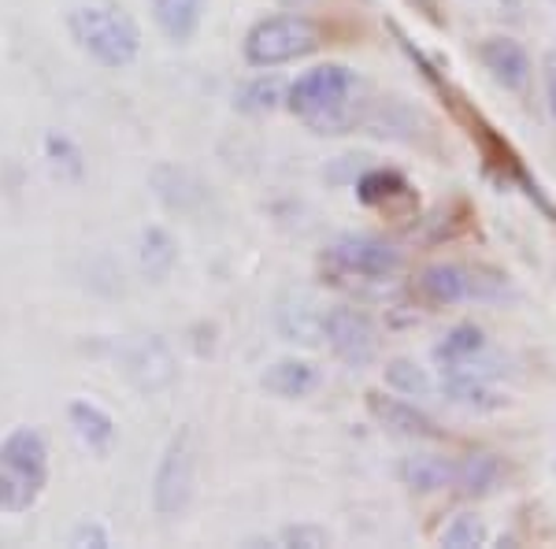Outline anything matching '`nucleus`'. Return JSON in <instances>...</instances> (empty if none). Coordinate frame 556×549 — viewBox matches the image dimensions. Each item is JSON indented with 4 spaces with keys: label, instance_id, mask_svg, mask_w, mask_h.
Wrapping results in <instances>:
<instances>
[{
    "label": "nucleus",
    "instance_id": "nucleus-1",
    "mask_svg": "<svg viewBox=\"0 0 556 549\" xmlns=\"http://www.w3.org/2000/svg\"><path fill=\"white\" fill-rule=\"evenodd\" d=\"M356 93V75L342 64H323L304 71L286 93L293 115H301L312 130L319 134H342L349 123V104Z\"/></svg>",
    "mask_w": 556,
    "mask_h": 549
},
{
    "label": "nucleus",
    "instance_id": "nucleus-2",
    "mask_svg": "<svg viewBox=\"0 0 556 549\" xmlns=\"http://www.w3.org/2000/svg\"><path fill=\"white\" fill-rule=\"evenodd\" d=\"M71 38L78 41V49L89 60H97L101 67H127L138 60L141 52V30L123 8L115 4H83L71 12Z\"/></svg>",
    "mask_w": 556,
    "mask_h": 549
},
{
    "label": "nucleus",
    "instance_id": "nucleus-3",
    "mask_svg": "<svg viewBox=\"0 0 556 549\" xmlns=\"http://www.w3.org/2000/svg\"><path fill=\"white\" fill-rule=\"evenodd\" d=\"M323 45V30L308 15H271L260 20L253 30L245 34V60L253 67H282L293 60H304Z\"/></svg>",
    "mask_w": 556,
    "mask_h": 549
},
{
    "label": "nucleus",
    "instance_id": "nucleus-4",
    "mask_svg": "<svg viewBox=\"0 0 556 549\" xmlns=\"http://www.w3.org/2000/svg\"><path fill=\"white\" fill-rule=\"evenodd\" d=\"M193 483H197V453H193V435L182 431L167 442L164 457H160L156 479H152V509L156 516L175 520L190 509L193 501Z\"/></svg>",
    "mask_w": 556,
    "mask_h": 549
},
{
    "label": "nucleus",
    "instance_id": "nucleus-5",
    "mask_svg": "<svg viewBox=\"0 0 556 549\" xmlns=\"http://www.w3.org/2000/svg\"><path fill=\"white\" fill-rule=\"evenodd\" d=\"M323 338L334 349V357L345 360L349 367H367L379 357V330H375L371 316L361 309H349V304L327 309V316H323Z\"/></svg>",
    "mask_w": 556,
    "mask_h": 549
},
{
    "label": "nucleus",
    "instance_id": "nucleus-6",
    "mask_svg": "<svg viewBox=\"0 0 556 549\" xmlns=\"http://www.w3.org/2000/svg\"><path fill=\"white\" fill-rule=\"evenodd\" d=\"M330 260L342 267L345 275H356V278H390L401 272L405 257L393 241L379 238V234H345L330 246Z\"/></svg>",
    "mask_w": 556,
    "mask_h": 549
},
{
    "label": "nucleus",
    "instance_id": "nucleus-7",
    "mask_svg": "<svg viewBox=\"0 0 556 549\" xmlns=\"http://www.w3.org/2000/svg\"><path fill=\"white\" fill-rule=\"evenodd\" d=\"M123 372H127V379L138 386L141 394H156L175 383L178 367H175L172 346L160 335H149L127 346V353H123Z\"/></svg>",
    "mask_w": 556,
    "mask_h": 549
},
{
    "label": "nucleus",
    "instance_id": "nucleus-8",
    "mask_svg": "<svg viewBox=\"0 0 556 549\" xmlns=\"http://www.w3.org/2000/svg\"><path fill=\"white\" fill-rule=\"evenodd\" d=\"M479 60L482 67L490 71V78L497 83L501 89H508V93H523L527 86H531V57H527V49L519 45L516 38H508V34H493L479 45Z\"/></svg>",
    "mask_w": 556,
    "mask_h": 549
},
{
    "label": "nucleus",
    "instance_id": "nucleus-9",
    "mask_svg": "<svg viewBox=\"0 0 556 549\" xmlns=\"http://www.w3.org/2000/svg\"><path fill=\"white\" fill-rule=\"evenodd\" d=\"M416 290L427 304H434V309H450V304L479 297L482 278L464 264H430L424 267V275H419Z\"/></svg>",
    "mask_w": 556,
    "mask_h": 549
},
{
    "label": "nucleus",
    "instance_id": "nucleus-10",
    "mask_svg": "<svg viewBox=\"0 0 556 549\" xmlns=\"http://www.w3.org/2000/svg\"><path fill=\"white\" fill-rule=\"evenodd\" d=\"M367 409H371V416L379 420L386 431H393V435H401V438H442V427L412 401L386 398V394L371 390L367 394Z\"/></svg>",
    "mask_w": 556,
    "mask_h": 549
},
{
    "label": "nucleus",
    "instance_id": "nucleus-11",
    "mask_svg": "<svg viewBox=\"0 0 556 549\" xmlns=\"http://www.w3.org/2000/svg\"><path fill=\"white\" fill-rule=\"evenodd\" d=\"M323 316L327 309H319V301L304 290H290L278 301V330H282L286 341H301V346H316L323 338Z\"/></svg>",
    "mask_w": 556,
    "mask_h": 549
},
{
    "label": "nucleus",
    "instance_id": "nucleus-12",
    "mask_svg": "<svg viewBox=\"0 0 556 549\" xmlns=\"http://www.w3.org/2000/svg\"><path fill=\"white\" fill-rule=\"evenodd\" d=\"M442 390L453 404H460V409H468V412H497L508 404V398L486 379V375L475 372V364L445 372Z\"/></svg>",
    "mask_w": 556,
    "mask_h": 549
},
{
    "label": "nucleus",
    "instance_id": "nucleus-13",
    "mask_svg": "<svg viewBox=\"0 0 556 549\" xmlns=\"http://www.w3.org/2000/svg\"><path fill=\"white\" fill-rule=\"evenodd\" d=\"M0 467L4 472H20L30 479H49V446H45L41 431L15 427L12 435L0 442Z\"/></svg>",
    "mask_w": 556,
    "mask_h": 549
},
{
    "label": "nucleus",
    "instance_id": "nucleus-14",
    "mask_svg": "<svg viewBox=\"0 0 556 549\" xmlns=\"http://www.w3.org/2000/svg\"><path fill=\"white\" fill-rule=\"evenodd\" d=\"M267 394L282 401H298V398H308L312 390L319 386V372L308 364V360H298V357H286V360H275L264 375H260Z\"/></svg>",
    "mask_w": 556,
    "mask_h": 549
},
{
    "label": "nucleus",
    "instance_id": "nucleus-15",
    "mask_svg": "<svg viewBox=\"0 0 556 549\" xmlns=\"http://www.w3.org/2000/svg\"><path fill=\"white\" fill-rule=\"evenodd\" d=\"M482 353H486V330L479 323H456V327L434 346V360L442 364V372L453 367H468Z\"/></svg>",
    "mask_w": 556,
    "mask_h": 549
},
{
    "label": "nucleus",
    "instance_id": "nucleus-16",
    "mask_svg": "<svg viewBox=\"0 0 556 549\" xmlns=\"http://www.w3.org/2000/svg\"><path fill=\"white\" fill-rule=\"evenodd\" d=\"M505 479V464L501 457L493 453H471L464 461H456V475H453V486H460V494L468 498H486L493 494Z\"/></svg>",
    "mask_w": 556,
    "mask_h": 549
},
{
    "label": "nucleus",
    "instance_id": "nucleus-17",
    "mask_svg": "<svg viewBox=\"0 0 556 549\" xmlns=\"http://www.w3.org/2000/svg\"><path fill=\"white\" fill-rule=\"evenodd\" d=\"M401 483L408 490H419V494H434V490H445L453 486V475H456V461H445V457H405L401 461Z\"/></svg>",
    "mask_w": 556,
    "mask_h": 549
},
{
    "label": "nucleus",
    "instance_id": "nucleus-18",
    "mask_svg": "<svg viewBox=\"0 0 556 549\" xmlns=\"http://www.w3.org/2000/svg\"><path fill=\"white\" fill-rule=\"evenodd\" d=\"M152 15H156L160 30L172 41H190L201 30L204 20V0H152Z\"/></svg>",
    "mask_w": 556,
    "mask_h": 549
},
{
    "label": "nucleus",
    "instance_id": "nucleus-19",
    "mask_svg": "<svg viewBox=\"0 0 556 549\" xmlns=\"http://www.w3.org/2000/svg\"><path fill=\"white\" fill-rule=\"evenodd\" d=\"M67 420H71V427H75V435L83 438L89 449H97V453H104V449L115 442V420L108 416L101 404L71 401Z\"/></svg>",
    "mask_w": 556,
    "mask_h": 549
},
{
    "label": "nucleus",
    "instance_id": "nucleus-20",
    "mask_svg": "<svg viewBox=\"0 0 556 549\" xmlns=\"http://www.w3.org/2000/svg\"><path fill=\"white\" fill-rule=\"evenodd\" d=\"M141 272L152 283H164L178 264V241L164 227H146L141 230Z\"/></svg>",
    "mask_w": 556,
    "mask_h": 549
},
{
    "label": "nucleus",
    "instance_id": "nucleus-21",
    "mask_svg": "<svg viewBox=\"0 0 556 549\" xmlns=\"http://www.w3.org/2000/svg\"><path fill=\"white\" fill-rule=\"evenodd\" d=\"M386 386L405 394V398H427V394L434 390V379H430L427 367H419L416 360L397 357L386 364Z\"/></svg>",
    "mask_w": 556,
    "mask_h": 549
},
{
    "label": "nucleus",
    "instance_id": "nucleus-22",
    "mask_svg": "<svg viewBox=\"0 0 556 549\" xmlns=\"http://www.w3.org/2000/svg\"><path fill=\"white\" fill-rule=\"evenodd\" d=\"M41 486H45L41 479H30V475L4 472V467H0V512H26L38 501Z\"/></svg>",
    "mask_w": 556,
    "mask_h": 549
},
{
    "label": "nucleus",
    "instance_id": "nucleus-23",
    "mask_svg": "<svg viewBox=\"0 0 556 549\" xmlns=\"http://www.w3.org/2000/svg\"><path fill=\"white\" fill-rule=\"evenodd\" d=\"M356 194H361L364 204H382V201H393V197H405L408 183L397 171H367L361 183H356Z\"/></svg>",
    "mask_w": 556,
    "mask_h": 549
},
{
    "label": "nucleus",
    "instance_id": "nucleus-24",
    "mask_svg": "<svg viewBox=\"0 0 556 549\" xmlns=\"http://www.w3.org/2000/svg\"><path fill=\"white\" fill-rule=\"evenodd\" d=\"M490 531L482 524V516H475V512H460V516H453V524L442 531V546L450 549H471V546H486Z\"/></svg>",
    "mask_w": 556,
    "mask_h": 549
},
{
    "label": "nucleus",
    "instance_id": "nucleus-25",
    "mask_svg": "<svg viewBox=\"0 0 556 549\" xmlns=\"http://www.w3.org/2000/svg\"><path fill=\"white\" fill-rule=\"evenodd\" d=\"M45 152H49V164L60 171V178H83V152L64 134H49L45 138Z\"/></svg>",
    "mask_w": 556,
    "mask_h": 549
},
{
    "label": "nucleus",
    "instance_id": "nucleus-26",
    "mask_svg": "<svg viewBox=\"0 0 556 549\" xmlns=\"http://www.w3.org/2000/svg\"><path fill=\"white\" fill-rule=\"evenodd\" d=\"M282 101V89L271 78V83H253L241 89V108H249V112H271V108Z\"/></svg>",
    "mask_w": 556,
    "mask_h": 549
},
{
    "label": "nucleus",
    "instance_id": "nucleus-27",
    "mask_svg": "<svg viewBox=\"0 0 556 549\" xmlns=\"http://www.w3.org/2000/svg\"><path fill=\"white\" fill-rule=\"evenodd\" d=\"M278 538H282V546H304V549L330 546V531H323V527H316V524H298V527H286Z\"/></svg>",
    "mask_w": 556,
    "mask_h": 549
},
{
    "label": "nucleus",
    "instance_id": "nucleus-28",
    "mask_svg": "<svg viewBox=\"0 0 556 549\" xmlns=\"http://www.w3.org/2000/svg\"><path fill=\"white\" fill-rule=\"evenodd\" d=\"M71 546H97L104 549L108 546V531L97 524V520H86V524H78L71 531Z\"/></svg>",
    "mask_w": 556,
    "mask_h": 549
},
{
    "label": "nucleus",
    "instance_id": "nucleus-29",
    "mask_svg": "<svg viewBox=\"0 0 556 549\" xmlns=\"http://www.w3.org/2000/svg\"><path fill=\"white\" fill-rule=\"evenodd\" d=\"M542 83H545V104H549V115L556 120V49L545 52L542 60Z\"/></svg>",
    "mask_w": 556,
    "mask_h": 549
},
{
    "label": "nucleus",
    "instance_id": "nucleus-30",
    "mask_svg": "<svg viewBox=\"0 0 556 549\" xmlns=\"http://www.w3.org/2000/svg\"><path fill=\"white\" fill-rule=\"evenodd\" d=\"M282 4H290V8H301V4H308V0H282Z\"/></svg>",
    "mask_w": 556,
    "mask_h": 549
},
{
    "label": "nucleus",
    "instance_id": "nucleus-31",
    "mask_svg": "<svg viewBox=\"0 0 556 549\" xmlns=\"http://www.w3.org/2000/svg\"><path fill=\"white\" fill-rule=\"evenodd\" d=\"M553 4H556V0H553Z\"/></svg>",
    "mask_w": 556,
    "mask_h": 549
}]
</instances>
